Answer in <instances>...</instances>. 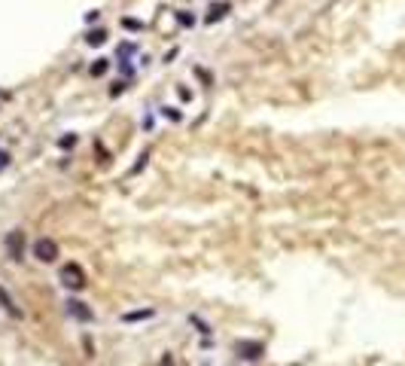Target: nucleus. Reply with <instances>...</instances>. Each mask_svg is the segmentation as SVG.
I'll use <instances>...</instances> for the list:
<instances>
[{
  "instance_id": "obj_9",
  "label": "nucleus",
  "mask_w": 405,
  "mask_h": 366,
  "mask_svg": "<svg viewBox=\"0 0 405 366\" xmlns=\"http://www.w3.org/2000/svg\"><path fill=\"white\" fill-rule=\"evenodd\" d=\"M107 67H110V64H107V58H98V61L91 64V73H95V76H101V73H107Z\"/></svg>"
},
{
  "instance_id": "obj_10",
  "label": "nucleus",
  "mask_w": 405,
  "mask_h": 366,
  "mask_svg": "<svg viewBox=\"0 0 405 366\" xmlns=\"http://www.w3.org/2000/svg\"><path fill=\"white\" fill-rule=\"evenodd\" d=\"M85 40H88V43L95 46V43H104V40H107V34H104V31H91V34H88Z\"/></svg>"
},
{
  "instance_id": "obj_4",
  "label": "nucleus",
  "mask_w": 405,
  "mask_h": 366,
  "mask_svg": "<svg viewBox=\"0 0 405 366\" xmlns=\"http://www.w3.org/2000/svg\"><path fill=\"white\" fill-rule=\"evenodd\" d=\"M235 351L244 360H259L265 354V345L262 342H253V339H241V342H235Z\"/></svg>"
},
{
  "instance_id": "obj_11",
  "label": "nucleus",
  "mask_w": 405,
  "mask_h": 366,
  "mask_svg": "<svg viewBox=\"0 0 405 366\" xmlns=\"http://www.w3.org/2000/svg\"><path fill=\"white\" fill-rule=\"evenodd\" d=\"M6 165H9V153H6V150H0V171H3Z\"/></svg>"
},
{
  "instance_id": "obj_2",
  "label": "nucleus",
  "mask_w": 405,
  "mask_h": 366,
  "mask_svg": "<svg viewBox=\"0 0 405 366\" xmlns=\"http://www.w3.org/2000/svg\"><path fill=\"white\" fill-rule=\"evenodd\" d=\"M30 250H34V257L40 263H55L58 260V241L55 238H37Z\"/></svg>"
},
{
  "instance_id": "obj_6",
  "label": "nucleus",
  "mask_w": 405,
  "mask_h": 366,
  "mask_svg": "<svg viewBox=\"0 0 405 366\" xmlns=\"http://www.w3.org/2000/svg\"><path fill=\"white\" fill-rule=\"evenodd\" d=\"M0 305H3V312H6L9 318H15V321L21 318V308L15 305V299L9 296V290H6V287H0Z\"/></svg>"
},
{
  "instance_id": "obj_7",
  "label": "nucleus",
  "mask_w": 405,
  "mask_h": 366,
  "mask_svg": "<svg viewBox=\"0 0 405 366\" xmlns=\"http://www.w3.org/2000/svg\"><path fill=\"white\" fill-rule=\"evenodd\" d=\"M152 315H155L152 308H143V312H128V315H122V321L131 324V321H146V318H152Z\"/></svg>"
},
{
  "instance_id": "obj_3",
  "label": "nucleus",
  "mask_w": 405,
  "mask_h": 366,
  "mask_svg": "<svg viewBox=\"0 0 405 366\" xmlns=\"http://www.w3.org/2000/svg\"><path fill=\"white\" fill-rule=\"evenodd\" d=\"M6 257L12 260V263H18L21 257H24V232L21 229H12V232H6Z\"/></svg>"
},
{
  "instance_id": "obj_1",
  "label": "nucleus",
  "mask_w": 405,
  "mask_h": 366,
  "mask_svg": "<svg viewBox=\"0 0 405 366\" xmlns=\"http://www.w3.org/2000/svg\"><path fill=\"white\" fill-rule=\"evenodd\" d=\"M58 281H61L67 290H82V287H85V272H82L79 263H67V266H61Z\"/></svg>"
},
{
  "instance_id": "obj_5",
  "label": "nucleus",
  "mask_w": 405,
  "mask_h": 366,
  "mask_svg": "<svg viewBox=\"0 0 405 366\" xmlns=\"http://www.w3.org/2000/svg\"><path fill=\"white\" fill-rule=\"evenodd\" d=\"M67 305V315L73 318V321H82V324H88V321H95V312L82 302V299H67L64 302Z\"/></svg>"
},
{
  "instance_id": "obj_8",
  "label": "nucleus",
  "mask_w": 405,
  "mask_h": 366,
  "mask_svg": "<svg viewBox=\"0 0 405 366\" xmlns=\"http://www.w3.org/2000/svg\"><path fill=\"white\" fill-rule=\"evenodd\" d=\"M226 9H229V3H220V6H213V9H210V15H207V21H216V18H223V15H226Z\"/></svg>"
}]
</instances>
